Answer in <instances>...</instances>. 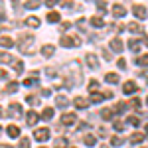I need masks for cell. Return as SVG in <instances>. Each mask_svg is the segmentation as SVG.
<instances>
[{"instance_id": "cell-1", "label": "cell", "mask_w": 148, "mask_h": 148, "mask_svg": "<svg viewBox=\"0 0 148 148\" xmlns=\"http://www.w3.org/2000/svg\"><path fill=\"white\" fill-rule=\"evenodd\" d=\"M32 42H34V38H32V36L28 34H20V51H22V53H26V51H30V44H32Z\"/></svg>"}, {"instance_id": "cell-2", "label": "cell", "mask_w": 148, "mask_h": 148, "mask_svg": "<svg viewBox=\"0 0 148 148\" xmlns=\"http://www.w3.org/2000/svg\"><path fill=\"white\" fill-rule=\"evenodd\" d=\"M79 44L81 42L77 36H63L61 38V46L63 47H75V46H79Z\"/></svg>"}, {"instance_id": "cell-3", "label": "cell", "mask_w": 148, "mask_h": 148, "mask_svg": "<svg viewBox=\"0 0 148 148\" xmlns=\"http://www.w3.org/2000/svg\"><path fill=\"white\" fill-rule=\"evenodd\" d=\"M34 138L38 140V142H46L47 138H49V130H47V128H36Z\"/></svg>"}, {"instance_id": "cell-4", "label": "cell", "mask_w": 148, "mask_h": 148, "mask_svg": "<svg viewBox=\"0 0 148 148\" xmlns=\"http://www.w3.org/2000/svg\"><path fill=\"white\" fill-rule=\"evenodd\" d=\"M22 114V107L18 105V103H12L10 107H8V116H12V119H18Z\"/></svg>"}, {"instance_id": "cell-5", "label": "cell", "mask_w": 148, "mask_h": 148, "mask_svg": "<svg viewBox=\"0 0 148 148\" xmlns=\"http://www.w3.org/2000/svg\"><path fill=\"white\" fill-rule=\"evenodd\" d=\"M61 123H63L65 126H71V125H75V123H77V116H75L73 113H65L63 116H61Z\"/></svg>"}, {"instance_id": "cell-6", "label": "cell", "mask_w": 148, "mask_h": 148, "mask_svg": "<svg viewBox=\"0 0 148 148\" xmlns=\"http://www.w3.org/2000/svg\"><path fill=\"white\" fill-rule=\"evenodd\" d=\"M134 91H136V83L134 81H126L125 85H123V93L125 95H132Z\"/></svg>"}, {"instance_id": "cell-7", "label": "cell", "mask_w": 148, "mask_h": 148, "mask_svg": "<svg viewBox=\"0 0 148 148\" xmlns=\"http://www.w3.org/2000/svg\"><path fill=\"white\" fill-rule=\"evenodd\" d=\"M132 12H134V16H136V18H140V20H144V18H146V8H144V6H140V4H134V6H132Z\"/></svg>"}, {"instance_id": "cell-8", "label": "cell", "mask_w": 148, "mask_h": 148, "mask_svg": "<svg viewBox=\"0 0 148 148\" xmlns=\"http://www.w3.org/2000/svg\"><path fill=\"white\" fill-rule=\"evenodd\" d=\"M113 14L116 16V18H123V16L126 14L125 6H121V4H114V6H113Z\"/></svg>"}, {"instance_id": "cell-9", "label": "cell", "mask_w": 148, "mask_h": 148, "mask_svg": "<svg viewBox=\"0 0 148 148\" xmlns=\"http://www.w3.org/2000/svg\"><path fill=\"white\" fill-rule=\"evenodd\" d=\"M123 42H121V40H119V38H114V40H111V49H113V51H123Z\"/></svg>"}, {"instance_id": "cell-10", "label": "cell", "mask_w": 148, "mask_h": 148, "mask_svg": "<svg viewBox=\"0 0 148 148\" xmlns=\"http://www.w3.org/2000/svg\"><path fill=\"white\" fill-rule=\"evenodd\" d=\"M53 51H56V47L51 46V44H47V46L42 47V56H44V57H51V56H53Z\"/></svg>"}, {"instance_id": "cell-11", "label": "cell", "mask_w": 148, "mask_h": 148, "mask_svg": "<svg viewBox=\"0 0 148 148\" xmlns=\"http://www.w3.org/2000/svg\"><path fill=\"white\" fill-rule=\"evenodd\" d=\"M6 132H8V136H10V138L20 136V128H18V126H14V125L8 126V128H6Z\"/></svg>"}, {"instance_id": "cell-12", "label": "cell", "mask_w": 148, "mask_h": 148, "mask_svg": "<svg viewBox=\"0 0 148 148\" xmlns=\"http://www.w3.org/2000/svg\"><path fill=\"white\" fill-rule=\"evenodd\" d=\"M87 65H89L91 69H97V67H99V61H97V57L93 56V53H89V56H87Z\"/></svg>"}, {"instance_id": "cell-13", "label": "cell", "mask_w": 148, "mask_h": 148, "mask_svg": "<svg viewBox=\"0 0 148 148\" xmlns=\"http://www.w3.org/2000/svg\"><path fill=\"white\" fill-rule=\"evenodd\" d=\"M0 46L2 47H12L14 46V40L8 38V36H2V38H0Z\"/></svg>"}, {"instance_id": "cell-14", "label": "cell", "mask_w": 148, "mask_h": 148, "mask_svg": "<svg viewBox=\"0 0 148 148\" xmlns=\"http://www.w3.org/2000/svg\"><path fill=\"white\" fill-rule=\"evenodd\" d=\"M26 121H28V125H36V123L40 121V116H38V113L30 111V113H28V116H26Z\"/></svg>"}, {"instance_id": "cell-15", "label": "cell", "mask_w": 148, "mask_h": 148, "mask_svg": "<svg viewBox=\"0 0 148 148\" xmlns=\"http://www.w3.org/2000/svg\"><path fill=\"white\" fill-rule=\"evenodd\" d=\"M83 142L91 148V146H95V144H97V138L93 136V134H85V136H83Z\"/></svg>"}, {"instance_id": "cell-16", "label": "cell", "mask_w": 148, "mask_h": 148, "mask_svg": "<svg viewBox=\"0 0 148 148\" xmlns=\"http://www.w3.org/2000/svg\"><path fill=\"white\" fill-rule=\"evenodd\" d=\"M126 28H128V30H130V32H132V34H142V26H140V24H136V22L128 24V26H126Z\"/></svg>"}, {"instance_id": "cell-17", "label": "cell", "mask_w": 148, "mask_h": 148, "mask_svg": "<svg viewBox=\"0 0 148 148\" xmlns=\"http://www.w3.org/2000/svg\"><path fill=\"white\" fill-rule=\"evenodd\" d=\"M36 83H38V73H32V77L24 79V85H26V87H32V85H36Z\"/></svg>"}, {"instance_id": "cell-18", "label": "cell", "mask_w": 148, "mask_h": 148, "mask_svg": "<svg viewBox=\"0 0 148 148\" xmlns=\"http://www.w3.org/2000/svg\"><path fill=\"white\" fill-rule=\"evenodd\" d=\"M73 105H75L77 109H85V107H87V101H85L83 97H75V99H73Z\"/></svg>"}, {"instance_id": "cell-19", "label": "cell", "mask_w": 148, "mask_h": 148, "mask_svg": "<svg viewBox=\"0 0 148 148\" xmlns=\"http://www.w3.org/2000/svg\"><path fill=\"white\" fill-rule=\"evenodd\" d=\"M142 140H144V134H140V132H134V134L130 136V142H132V144H140Z\"/></svg>"}, {"instance_id": "cell-20", "label": "cell", "mask_w": 148, "mask_h": 148, "mask_svg": "<svg viewBox=\"0 0 148 148\" xmlns=\"http://www.w3.org/2000/svg\"><path fill=\"white\" fill-rule=\"evenodd\" d=\"M91 26H95V28H103L105 22H103V18H99V16H93L91 18Z\"/></svg>"}, {"instance_id": "cell-21", "label": "cell", "mask_w": 148, "mask_h": 148, "mask_svg": "<svg viewBox=\"0 0 148 148\" xmlns=\"http://www.w3.org/2000/svg\"><path fill=\"white\" fill-rule=\"evenodd\" d=\"M40 4H42V0H28V2H26V8H28V10H34Z\"/></svg>"}, {"instance_id": "cell-22", "label": "cell", "mask_w": 148, "mask_h": 148, "mask_svg": "<svg viewBox=\"0 0 148 148\" xmlns=\"http://www.w3.org/2000/svg\"><path fill=\"white\" fill-rule=\"evenodd\" d=\"M51 116H53V109H51V107L44 109V113H42V119H44V121H49Z\"/></svg>"}, {"instance_id": "cell-23", "label": "cell", "mask_w": 148, "mask_h": 148, "mask_svg": "<svg viewBox=\"0 0 148 148\" xmlns=\"http://www.w3.org/2000/svg\"><path fill=\"white\" fill-rule=\"evenodd\" d=\"M40 20H38V18H34V16H32V18H28V20H26V26H30V28H38V26H40Z\"/></svg>"}, {"instance_id": "cell-24", "label": "cell", "mask_w": 148, "mask_h": 148, "mask_svg": "<svg viewBox=\"0 0 148 148\" xmlns=\"http://www.w3.org/2000/svg\"><path fill=\"white\" fill-rule=\"evenodd\" d=\"M0 61H2V63H10V61H14V57H12L10 53H4V51H0Z\"/></svg>"}, {"instance_id": "cell-25", "label": "cell", "mask_w": 148, "mask_h": 148, "mask_svg": "<svg viewBox=\"0 0 148 148\" xmlns=\"http://www.w3.org/2000/svg\"><path fill=\"white\" fill-rule=\"evenodd\" d=\"M128 47H130L132 51H138V49H140V44H138V40H136V38H132V40L128 42Z\"/></svg>"}, {"instance_id": "cell-26", "label": "cell", "mask_w": 148, "mask_h": 148, "mask_svg": "<svg viewBox=\"0 0 148 148\" xmlns=\"http://www.w3.org/2000/svg\"><path fill=\"white\" fill-rule=\"evenodd\" d=\"M47 22H59V12H49L47 14Z\"/></svg>"}, {"instance_id": "cell-27", "label": "cell", "mask_w": 148, "mask_h": 148, "mask_svg": "<svg viewBox=\"0 0 148 148\" xmlns=\"http://www.w3.org/2000/svg\"><path fill=\"white\" fill-rule=\"evenodd\" d=\"M103 99H105L103 93H93V95H91V103H101Z\"/></svg>"}, {"instance_id": "cell-28", "label": "cell", "mask_w": 148, "mask_h": 148, "mask_svg": "<svg viewBox=\"0 0 148 148\" xmlns=\"http://www.w3.org/2000/svg\"><path fill=\"white\" fill-rule=\"evenodd\" d=\"M134 63L136 65H148V53L146 56H140L138 59H134Z\"/></svg>"}, {"instance_id": "cell-29", "label": "cell", "mask_w": 148, "mask_h": 148, "mask_svg": "<svg viewBox=\"0 0 148 148\" xmlns=\"http://www.w3.org/2000/svg\"><path fill=\"white\" fill-rule=\"evenodd\" d=\"M111 144H113V146H123L125 140H123L121 136H113V138H111Z\"/></svg>"}, {"instance_id": "cell-30", "label": "cell", "mask_w": 148, "mask_h": 148, "mask_svg": "<svg viewBox=\"0 0 148 148\" xmlns=\"http://www.w3.org/2000/svg\"><path fill=\"white\" fill-rule=\"evenodd\" d=\"M6 91H8V93H16V91H18V83H16V81H10L8 87H6Z\"/></svg>"}, {"instance_id": "cell-31", "label": "cell", "mask_w": 148, "mask_h": 148, "mask_svg": "<svg viewBox=\"0 0 148 148\" xmlns=\"http://www.w3.org/2000/svg\"><path fill=\"white\" fill-rule=\"evenodd\" d=\"M56 148H67V138H57Z\"/></svg>"}, {"instance_id": "cell-32", "label": "cell", "mask_w": 148, "mask_h": 148, "mask_svg": "<svg viewBox=\"0 0 148 148\" xmlns=\"http://www.w3.org/2000/svg\"><path fill=\"white\" fill-rule=\"evenodd\" d=\"M105 81H109V83H119V77H116L114 73H107V75H105Z\"/></svg>"}, {"instance_id": "cell-33", "label": "cell", "mask_w": 148, "mask_h": 148, "mask_svg": "<svg viewBox=\"0 0 148 148\" xmlns=\"http://www.w3.org/2000/svg\"><path fill=\"white\" fill-rule=\"evenodd\" d=\"M101 116L105 119V121H109V119L113 116V111H111V109H103V111H101Z\"/></svg>"}, {"instance_id": "cell-34", "label": "cell", "mask_w": 148, "mask_h": 148, "mask_svg": "<svg viewBox=\"0 0 148 148\" xmlns=\"http://www.w3.org/2000/svg\"><path fill=\"white\" fill-rule=\"evenodd\" d=\"M126 123H128V125L138 126V125H140V119H138V116H128V119H126Z\"/></svg>"}, {"instance_id": "cell-35", "label": "cell", "mask_w": 148, "mask_h": 148, "mask_svg": "<svg viewBox=\"0 0 148 148\" xmlns=\"http://www.w3.org/2000/svg\"><path fill=\"white\" fill-rule=\"evenodd\" d=\"M56 103H57V105H59V107H67V99H65L63 95H59V97H57V99H56Z\"/></svg>"}, {"instance_id": "cell-36", "label": "cell", "mask_w": 148, "mask_h": 148, "mask_svg": "<svg viewBox=\"0 0 148 148\" xmlns=\"http://www.w3.org/2000/svg\"><path fill=\"white\" fill-rule=\"evenodd\" d=\"M125 111H126V105H125V103L114 105V113H125Z\"/></svg>"}, {"instance_id": "cell-37", "label": "cell", "mask_w": 148, "mask_h": 148, "mask_svg": "<svg viewBox=\"0 0 148 148\" xmlns=\"http://www.w3.org/2000/svg\"><path fill=\"white\" fill-rule=\"evenodd\" d=\"M18 148H30V140H28V138H22V140H20V146Z\"/></svg>"}, {"instance_id": "cell-38", "label": "cell", "mask_w": 148, "mask_h": 148, "mask_svg": "<svg viewBox=\"0 0 148 148\" xmlns=\"http://www.w3.org/2000/svg\"><path fill=\"white\" fill-rule=\"evenodd\" d=\"M14 69H16L18 73H22V69H24V63H22V61H16V63H14Z\"/></svg>"}, {"instance_id": "cell-39", "label": "cell", "mask_w": 148, "mask_h": 148, "mask_svg": "<svg viewBox=\"0 0 148 148\" xmlns=\"http://www.w3.org/2000/svg\"><path fill=\"white\" fill-rule=\"evenodd\" d=\"M89 89H91V91L95 93L97 89H99V83H97V81H91V83H89Z\"/></svg>"}, {"instance_id": "cell-40", "label": "cell", "mask_w": 148, "mask_h": 148, "mask_svg": "<svg viewBox=\"0 0 148 148\" xmlns=\"http://www.w3.org/2000/svg\"><path fill=\"white\" fill-rule=\"evenodd\" d=\"M130 107H132V109H138V107H140V99H132V101H130Z\"/></svg>"}, {"instance_id": "cell-41", "label": "cell", "mask_w": 148, "mask_h": 148, "mask_svg": "<svg viewBox=\"0 0 148 148\" xmlns=\"http://www.w3.org/2000/svg\"><path fill=\"white\" fill-rule=\"evenodd\" d=\"M97 6H99V10H107V2H103V0H97Z\"/></svg>"}, {"instance_id": "cell-42", "label": "cell", "mask_w": 148, "mask_h": 148, "mask_svg": "<svg viewBox=\"0 0 148 148\" xmlns=\"http://www.w3.org/2000/svg\"><path fill=\"white\" fill-rule=\"evenodd\" d=\"M114 128H116L119 132H123V130H125V125H123V123H114Z\"/></svg>"}, {"instance_id": "cell-43", "label": "cell", "mask_w": 148, "mask_h": 148, "mask_svg": "<svg viewBox=\"0 0 148 148\" xmlns=\"http://www.w3.org/2000/svg\"><path fill=\"white\" fill-rule=\"evenodd\" d=\"M85 24H87V22H85V20H83V18H81V20H77V26H79L81 30H85Z\"/></svg>"}, {"instance_id": "cell-44", "label": "cell", "mask_w": 148, "mask_h": 148, "mask_svg": "<svg viewBox=\"0 0 148 148\" xmlns=\"http://www.w3.org/2000/svg\"><path fill=\"white\" fill-rule=\"evenodd\" d=\"M116 65H119V67H121V69H125V67H126L125 59H119V61H116Z\"/></svg>"}, {"instance_id": "cell-45", "label": "cell", "mask_w": 148, "mask_h": 148, "mask_svg": "<svg viewBox=\"0 0 148 148\" xmlns=\"http://www.w3.org/2000/svg\"><path fill=\"white\" fill-rule=\"evenodd\" d=\"M69 26H71L69 22H63V24H61V28H59V30H61V32H65V30H67Z\"/></svg>"}, {"instance_id": "cell-46", "label": "cell", "mask_w": 148, "mask_h": 148, "mask_svg": "<svg viewBox=\"0 0 148 148\" xmlns=\"http://www.w3.org/2000/svg\"><path fill=\"white\" fill-rule=\"evenodd\" d=\"M57 2H59V0H46V4H47V6H56Z\"/></svg>"}, {"instance_id": "cell-47", "label": "cell", "mask_w": 148, "mask_h": 148, "mask_svg": "<svg viewBox=\"0 0 148 148\" xmlns=\"http://www.w3.org/2000/svg\"><path fill=\"white\" fill-rule=\"evenodd\" d=\"M6 77H8V73H6L4 69H0V79H6Z\"/></svg>"}, {"instance_id": "cell-48", "label": "cell", "mask_w": 148, "mask_h": 148, "mask_svg": "<svg viewBox=\"0 0 148 148\" xmlns=\"http://www.w3.org/2000/svg\"><path fill=\"white\" fill-rule=\"evenodd\" d=\"M6 20V16H4V12H0V22H4Z\"/></svg>"}, {"instance_id": "cell-49", "label": "cell", "mask_w": 148, "mask_h": 148, "mask_svg": "<svg viewBox=\"0 0 148 148\" xmlns=\"http://www.w3.org/2000/svg\"><path fill=\"white\" fill-rule=\"evenodd\" d=\"M12 4H14V6H16V8H18V6H20V2H18V0H12Z\"/></svg>"}, {"instance_id": "cell-50", "label": "cell", "mask_w": 148, "mask_h": 148, "mask_svg": "<svg viewBox=\"0 0 148 148\" xmlns=\"http://www.w3.org/2000/svg\"><path fill=\"white\" fill-rule=\"evenodd\" d=\"M0 148H12L10 144H0Z\"/></svg>"}, {"instance_id": "cell-51", "label": "cell", "mask_w": 148, "mask_h": 148, "mask_svg": "<svg viewBox=\"0 0 148 148\" xmlns=\"http://www.w3.org/2000/svg\"><path fill=\"white\" fill-rule=\"evenodd\" d=\"M146 136H148V125H146Z\"/></svg>"}, {"instance_id": "cell-52", "label": "cell", "mask_w": 148, "mask_h": 148, "mask_svg": "<svg viewBox=\"0 0 148 148\" xmlns=\"http://www.w3.org/2000/svg\"><path fill=\"white\" fill-rule=\"evenodd\" d=\"M0 116H2V111H0Z\"/></svg>"}, {"instance_id": "cell-53", "label": "cell", "mask_w": 148, "mask_h": 148, "mask_svg": "<svg viewBox=\"0 0 148 148\" xmlns=\"http://www.w3.org/2000/svg\"><path fill=\"white\" fill-rule=\"evenodd\" d=\"M0 132H2V128H0Z\"/></svg>"}, {"instance_id": "cell-54", "label": "cell", "mask_w": 148, "mask_h": 148, "mask_svg": "<svg viewBox=\"0 0 148 148\" xmlns=\"http://www.w3.org/2000/svg\"><path fill=\"white\" fill-rule=\"evenodd\" d=\"M71 148H75V146H71Z\"/></svg>"}, {"instance_id": "cell-55", "label": "cell", "mask_w": 148, "mask_h": 148, "mask_svg": "<svg viewBox=\"0 0 148 148\" xmlns=\"http://www.w3.org/2000/svg\"><path fill=\"white\" fill-rule=\"evenodd\" d=\"M42 148H46V146H42Z\"/></svg>"}, {"instance_id": "cell-56", "label": "cell", "mask_w": 148, "mask_h": 148, "mask_svg": "<svg viewBox=\"0 0 148 148\" xmlns=\"http://www.w3.org/2000/svg\"><path fill=\"white\" fill-rule=\"evenodd\" d=\"M146 103H148V99H146Z\"/></svg>"}, {"instance_id": "cell-57", "label": "cell", "mask_w": 148, "mask_h": 148, "mask_svg": "<svg viewBox=\"0 0 148 148\" xmlns=\"http://www.w3.org/2000/svg\"><path fill=\"white\" fill-rule=\"evenodd\" d=\"M103 148H105V146H103Z\"/></svg>"}]
</instances>
